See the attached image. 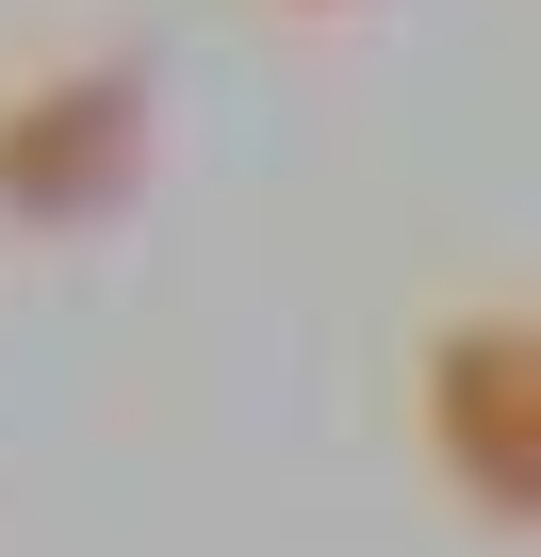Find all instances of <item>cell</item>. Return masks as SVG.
I'll list each match as a JSON object with an SVG mask.
<instances>
[{
  "label": "cell",
  "instance_id": "obj_1",
  "mask_svg": "<svg viewBox=\"0 0 541 557\" xmlns=\"http://www.w3.org/2000/svg\"><path fill=\"white\" fill-rule=\"evenodd\" d=\"M410 459L476 541H541V296H459L410 329Z\"/></svg>",
  "mask_w": 541,
  "mask_h": 557
},
{
  "label": "cell",
  "instance_id": "obj_2",
  "mask_svg": "<svg viewBox=\"0 0 541 557\" xmlns=\"http://www.w3.org/2000/svg\"><path fill=\"white\" fill-rule=\"evenodd\" d=\"M148 164H164V83L132 50H50L0 83V230L83 246L148 197Z\"/></svg>",
  "mask_w": 541,
  "mask_h": 557
},
{
  "label": "cell",
  "instance_id": "obj_3",
  "mask_svg": "<svg viewBox=\"0 0 541 557\" xmlns=\"http://www.w3.org/2000/svg\"><path fill=\"white\" fill-rule=\"evenodd\" d=\"M280 17H345V0H280Z\"/></svg>",
  "mask_w": 541,
  "mask_h": 557
}]
</instances>
